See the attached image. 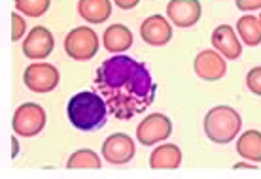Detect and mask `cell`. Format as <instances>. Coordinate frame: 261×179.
Listing matches in <instances>:
<instances>
[{
  "label": "cell",
  "mask_w": 261,
  "mask_h": 179,
  "mask_svg": "<svg viewBox=\"0 0 261 179\" xmlns=\"http://www.w3.org/2000/svg\"><path fill=\"white\" fill-rule=\"evenodd\" d=\"M95 87L119 121H129L146 111L155 100L157 91L148 66L127 55H116L100 64Z\"/></svg>",
  "instance_id": "cell-1"
},
{
  "label": "cell",
  "mask_w": 261,
  "mask_h": 179,
  "mask_svg": "<svg viewBox=\"0 0 261 179\" xmlns=\"http://www.w3.org/2000/svg\"><path fill=\"white\" fill-rule=\"evenodd\" d=\"M108 111L110 109L102 95H97L93 91H82L74 95L66 106L68 121L84 132H91L105 127Z\"/></svg>",
  "instance_id": "cell-2"
},
{
  "label": "cell",
  "mask_w": 261,
  "mask_h": 179,
  "mask_svg": "<svg viewBox=\"0 0 261 179\" xmlns=\"http://www.w3.org/2000/svg\"><path fill=\"white\" fill-rule=\"evenodd\" d=\"M204 134L214 143H229L235 136H239L242 127V119L239 111L231 106H216L204 115Z\"/></svg>",
  "instance_id": "cell-3"
},
{
  "label": "cell",
  "mask_w": 261,
  "mask_h": 179,
  "mask_svg": "<svg viewBox=\"0 0 261 179\" xmlns=\"http://www.w3.org/2000/svg\"><path fill=\"white\" fill-rule=\"evenodd\" d=\"M98 36L89 26H76L72 28L65 38V53L72 61H91L98 53Z\"/></svg>",
  "instance_id": "cell-4"
},
{
  "label": "cell",
  "mask_w": 261,
  "mask_h": 179,
  "mask_svg": "<svg viewBox=\"0 0 261 179\" xmlns=\"http://www.w3.org/2000/svg\"><path fill=\"white\" fill-rule=\"evenodd\" d=\"M46 111L36 102H25L15 109L12 119L13 132L21 138H33L40 134L46 127Z\"/></svg>",
  "instance_id": "cell-5"
},
{
  "label": "cell",
  "mask_w": 261,
  "mask_h": 179,
  "mask_svg": "<svg viewBox=\"0 0 261 179\" xmlns=\"http://www.w3.org/2000/svg\"><path fill=\"white\" fill-rule=\"evenodd\" d=\"M23 81L31 93H36V95L51 93L59 85V70L49 63H34L27 66Z\"/></svg>",
  "instance_id": "cell-6"
},
{
  "label": "cell",
  "mask_w": 261,
  "mask_h": 179,
  "mask_svg": "<svg viewBox=\"0 0 261 179\" xmlns=\"http://www.w3.org/2000/svg\"><path fill=\"white\" fill-rule=\"evenodd\" d=\"M172 134V121L163 113H151L137 127V140L150 147L157 141H165Z\"/></svg>",
  "instance_id": "cell-7"
},
{
  "label": "cell",
  "mask_w": 261,
  "mask_h": 179,
  "mask_svg": "<svg viewBox=\"0 0 261 179\" xmlns=\"http://www.w3.org/2000/svg\"><path fill=\"white\" fill-rule=\"evenodd\" d=\"M102 157L114 166H123L135 157V141L125 132L108 136L102 143Z\"/></svg>",
  "instance_id": "cell-8"
},
{
  "label": "cell",
  "mask_w": 261,
  "mask_h": 179,
  "mask_svg": "<svg viewBox=\"0 0 261 179\" xmlns=\"http://www.w3.org/2000/svg\"><path fill=\"white\" fill-rule=\"evenodd\" d=\"M55 49V38L46 26H34L23 42V55L31 61H44Z\"/></svg>",
  "instance_id": "cell-9"
},
{
  "label": "cell",
  "mask_w": 261,
  "mask_h": 179,
  "mask_svg": "<svg viewBox=\"0 0 261 179\" xmlns=\"http://www.w3.org/2000/svg\"><path fill=\"white\" fill-rule=\"evenodd\" d=\"M193 70L204 81H218L227 72L225 57L216 49H204L193 61Z\"/></svg>",
  "instance_id": "cell-10"
},
{
  "label": "cell",
  "mask_w": 261,
  "mask_h": 179,
  "mask_svg": "<svg viewBox=\"0 0 261 179\" xmlns=\"http://www.w3.org/2000/svg\"><path fill=\"white\" fill-rule=\"evenodd\" d=\"M202 15L199 0H170L167 4V17L178 28H190L197 25Z\"/></svg>",
  "instance_id": "cell-11"
},
{
  "label": "cell",
  "mask_w": 261,
  "mask_h": 179,
  "mask_svg": "<svg viewBox=\"0 0 261 179\" xmlns=\"http://www.w3.org/2000/svg\"><path fill=\"white\" fill-rule=\"evenodd\" d=\"M140 36L148 45L153 47H163L172 40V26L169 19L163 15H150L142 21L140 25Z\"/></svg>",
  "instance_id": "cell-12"
},
{
  "label": "cell",
  "mask_w": 261,
  "mask_h": 179,
  "mask_svg": "<svg viewBox=\"0 0 261 179\" xmlns=\"http://www.w3.org/2000/svg\"><path fill=\"white\" fill-rule=\"evenodd\" d=\"M216 51H220L227 61H235L242 55V45L241 40L237 36V32L233 31L231 25H220L216 26L210 38Z\"/></svg>",
  "instance_id": "cell-13"
},
{
  "label": "cell",
  "mask_w": 261,
  "mask_h": 179,
  "mask_svg": "<svg viewBox=\"0 0 261 179\" xmlns=\"http://www.w3.org/2000/svg\"><path fill=\"white\" fill-rule=\"evenodd\" d=\"M182 162V151L174 143H163L150 155V166L153 170H176Z\"/></svg>",
  "instance_id": "cell-14"
},
{
  "label": "cell",
  "mask_w": 261,
  "mask_h": 179,
  "mask_svg": "<svg viewBox=\"0 0 261 179\" xmlns=\"http://www.w3.org/2000/svg\"><path fill=\"white\" fill-rule=\"evenodd\" d=\"M133 32L129 31V26L125 25H110L105 31L102 36V44H105L106 51L110 53H123L127 51L130 45H133Z\"/></svg>",
  "instance_id": "cell-15"
},
{
  "label": "cell",
  "mask_w": 261,
  "mask_h": 179,
  "mask_svg": "<svg viewBox=\"0 0 261 179\" xmlns=\"http://www.w3.org/2000/svg\"><path fill=\"white\" fill-rule=\"evenodd\" d=\"M78 13L87 23H105L112 15V0H80Z\"/></svg>",
  "instance_id": "cell-16"
},
{
  "label": "cell",
  "mask_w": 261,
  "mask_h": 179,
  "mask_svg": "<svg viewBox=\"0 0 261 179\" xmlns=\"http://www.w3.org/2000/svg\"><path fill=\"white\" fill-rule=\"evenodd\" d=\"M237 153L250 162H261V132L246 130L237 140Z\"/></svg>",
  "instance_id": "cell-17"
},
{
  "label": "cell",
  "mask_w": 261,
  "mask_h": 179,
  "mask_svg": "<svg viewBox=\"0 0 261 179\" xmlns=\"http://www.w3.org/2000/svg\"><path fill=\"white\" fill-rule=\"evenodd\" d=\"M237 32L241 40L246 45L254 47V45L261 44V23L259 17L255 15H242L241 19L237 21Z\"/></svg>",
  "instance_id": "cell-18"
},
{
  "label": "cell",
  "mask_w": 261,
  "mask_h": 179,
  "mask_svg": "<svg viewBox=\"0 0 261 179\" xmlns=\"http://www.w3.org/2000/svg\"><path fill=\"white\" fill-rule=\"evenodd\" d=\"M100 166V157L91 149H78L66 160V168L70 170H98Z\"/></svg>",
  "instance_id": "cell-19"
},
{
  "label": "cell",
  "mask_w": 261,
  "mask_h": 179,
  "mask_svg": "<svg viewBox=\"0 0 261 179\" xmlns=\"http://www.w3.org/2000/svg\"><path fill=\"white\" fill-rule=\"evenodd\" d=\"M51 0H15V8L21 15L27 17H42L49 10Z\"/></svg>",
  "instance_id": "cell-20"
},
{
  "label": "cell",
  "mask_w": 261,
  "mask_h": 179,
  "mask_svg": "<svg viewBox=\"0 0 261 179\" xmlns=\"http://www.w3.org/2000/svg\"><path fill=\"white\" fill-rule=\"evenodd\" d=\"M246 87L254 95L261 96V66H255V68H252L248 72V76H246Z\"/></svg>",
  "instance_id": "cell-21"
},
{
  "label": "cell",
  "mask_w": 261,
  "mask_h": 179,
  "mask_svg": "<svg viewBox=\"0 0 261 179\" xmlns=\"http://www.w3.org/2000/svg\"><path fill=\"white\" fill-rule=\"evenodd\" d=\"M27 32V23L25 19L19 15V12H13L12 13V40L13 42H17L25 36Z\"/></svg>",
  "instance_id": "cell-22"
},
{
  "label": "cell",
  "mask_w": 261,
  "mask_h": 179,
  "mask_svg": "<svg viewBox=\"0 0 261 179\" xmlns=\"http://www.w3.org/2000/svg\"><path fill=\"white\" fill-rule=\"evenodd\" d=\"M235 6L241 12H254L261 10V0H235Z\"/></svg>",
  "instance_id": "cell-23"
},
{
  "label": "cell",
  "mask_w": 261,
  "mask_h": 179,
  "mask_svg": "<svg viewBox=\"0 0 261 179\" xmlns=\"http://www.w3.org/2000/svg\"><path fill=\"white\" fill-rule=\"evenodd\" d=\"M138 2L140 0H114V4L121 10H133L135 6H138Z\"/></svg>",
  "instance_id": "cell-24"
},
{
  "label": "cell",
  "mask_w": 261,
  "mask_h": 179,
  "mask_svg": "<svg viewBox=\"0 0 261 179\" xmlns=\"http://www.w3.org/2000/svg\"><path fill=\"white\" fill-rule=\"evenodd\" d=\"M12 157L13 159H15V157H17V155H19V145H17V138H12Z\"/></svg>",
  "instance_id": "cell-25"
},
{
  "label": "cell",
  "mask_w": 261,
  "mask_h": 179,
  "mask_svg": "<svg viewBox=\"0 0 261 179\" xmlns=\"http://www.w3.org/2000/svg\"><path fill=\"white\" fill-rule=\"evenodd\" d=\"M235 170H242V168H250V170H255V166H252V164H244V162H239V164H235Z\"/></svg>",
  "instance_id": "cell-26"
},
{
  "label": "cell",
  "mask_w": 261,
  "mask_h": 179,
  "mask_svg": "<svg viewBox=\"0 0 261 179\" xmlns=\"http://www.w3.org/2000/svg\"><path fill=\"white\" fill-rule=\"evenodd\" d=\"M259 23H261V15H259Z\"/></svg>",
  "instance_id": "cell-27"
}]
</instances>
